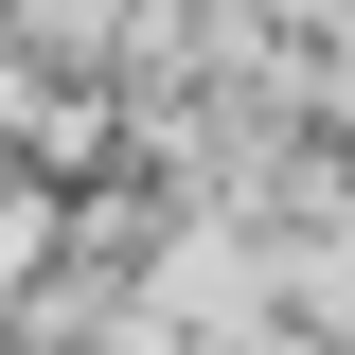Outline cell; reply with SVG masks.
<instances>
[{"label": "cell", "instance_id": "cell-1", "mask_svg": "<svg viewBox=\"0 0 355 355\" xmlns=\"http://www.w3.org/2000/svg\"><path fill=\"white\" fill-rule=\"evenodd\" d=\"M266 249H284V320L355 355V160H302L266 196Z\"/></svg>", "mask_w": 355, "mask_h": 355}, {"label": "cell", "instance_id": "cell-2", "mask_svg": "<svg viewBox=\"0 0 355 355\" xmlns=\"http://www.w3.org/2000/svg\"><path fill=\"white\" fill-rule=\"evenodd\" d=\"M142 36H160V0H0V53H36V71H71V89H125Z\"/></svg>", "mask_w": 355, "mask_h": 355}]
</instances>
